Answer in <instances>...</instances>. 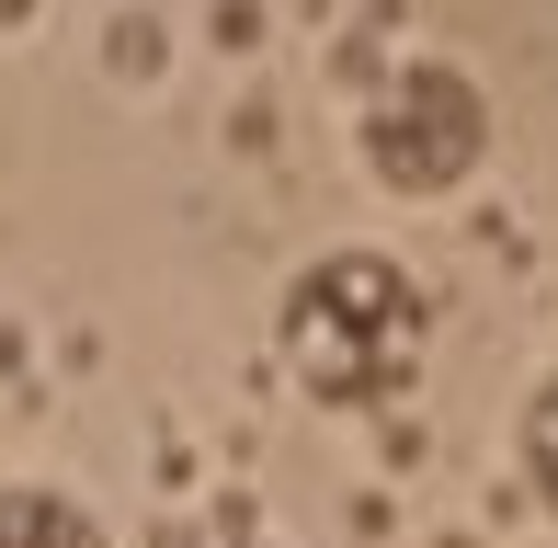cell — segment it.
<instances>
[{"label":"cell","mask_w":558,"mask_h":548,"mask_svg":"<svg viewBox=\"0 0 558 548\" xmlns=\"http://www.w3.org/2000/svg\"><path fill=\"white\" fill-rule=\"evenodd\" d=\"M104 58H114V69H137V81H148V69H160V35H148V23H125V35H104Z\"/></svg>","instance_id":"cell-5"},{"label":"cell","mask_w":558,"mask_h":548,"mask_svg":"<svg viewBox=\"0 0 558 548\" xmlns=\"http://www.w3.org/2000/svg\"><path fill=\"white\" fill-rule=\"evenodd\" d=\"M513 457H524V491H536L547 526H558V366L524 389V412H513Z\"/></svg>","instance_id":"cell-4"},{"label":"cell","mask_w":558,"mask_h":548,"mask_svg":"<svg viewBox=\"0 0 558 548\" xmlns=\"http://www.w3.org/2000/svg\"><path fill=\"white\" fill-rule=\"evenodd\" d=\"M240 548H263V537H240Z\"/></svg>","instance_id":"cell-6"},{"label":"cell","mask_w":558,"mask_h":548,"mask_svg":"<svg viewBox=\"0 0 558 548\" xmlns=\"http://www.w3.org/2000/svg\"><path fill=\"white\" fill-rule=\"evenodd\" d=\"M0 548H104V526L69 491H0Z\"/></svg>","instance_id":"cell-3"},{"label":"cell","mask_w":558,"mask_h":548,"mask_svg":"<svg viewBox=\"0 0 558 548\" xmlns=\"http://www.w3.org/2000/svg\"><path fill=\"white\" fill-rule=\"evenodd\" d=\"M353 148H365V171L388 194H422V206H434V194H456L478 160H490V92H478L468 69H445V58H411L365 104Z\"/></svg>","instance_id":"cell-2"},{"label":"cell","mask_w":558,"mask_h":548,"mask_svg":"<svg viewBox=\"0 0 558 548\" xmlns=\"http://www.w3.org/2000/svg\"><path fill=\"white\" fill-rule=\"evenodd\" d=\"M274 343H286V378L308 389L319 412H376L422 378V343H434V309H422L411 263L388 252H319L274 309Z\"/></svg>","instance_id":"cell-1"}]
</instances>
